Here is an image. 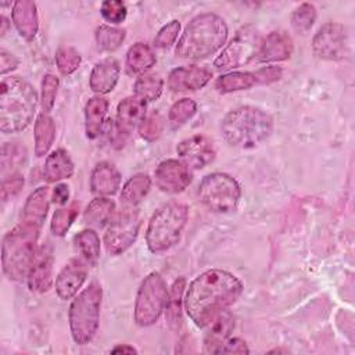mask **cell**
<instances>
[{
	"label": "cell",
	"instance_id": "obj_50",
	"mask_svg": "<svg viewBox=\"0 0 355 355\" xmlns=\"http://www.w3.org/2000/svg\"><path fill=\"white\" fill-rule=\"evenodd\" d=\"M112 354H137V351L130 345H116L111 349Z\"/></svg>",
	"mask_w": 355,
	"mask_h": 355
},
{
	"label": "cell",
	"instance_id": "obj_27",
	"mask_svg": "<svg viewBox=\"0 0 355 355\" xmlns=\"http://www.w3.org/2000/svg\"><path fill=\"white\" fill-rule=\"evenodd\" d=\"M186 291L184 277H179L173 282L171 291L168 293V300L165 304V319L172 330H179L182 326V308Z\"/></svg>",
	"mask_w": 355,
	"mask_h": 355
},
{
	"label": "cell",
	"instance_id": "obj_31",
	"mask_svg": "<svg viewBox=\"0 0 355 355\" xmlns=\"http://www.w3.org/2000/svg\"><path fill=\"white\" fill-rule=\"evenodd\" d=\"M151 178L147 173H136L123 184L121 202L125 207H136L150 191Z\"/></svg>",
	"mask_w": 355,
	"mask_h": 355
},
{
	"label": "cell",
	"instance_id": "obj_32",
	"mask_svg": "<svg viewBox=\"0 0 355 355\" xmlns=\"http://www.w3.org/2000/svg\"><path fill=\"white\" fill-rule=\"evenodd\" d=\"M73 241L83 261L90 266H96L100 259V239L97 233L93 229H85L73 237Z\"/></svg>",
	"mask_w": 355,
	"mask_h": 355
},
{
	"label": "cell",
	"instance_id": "obj_18",
	"mask_svg": "<svg viewBox=\"0 0 355 355\" xmlns=\"http://www.w3.org/2000/svg\"><path fill=\"white\" fill-rule=\"evenodd\" d=\"M28 286L35 293H46L53 284V251L49 245L39 248L26 276Z\"/></svg>",
	"mask_w": 355,
	"mask_h": 355
},
{
	"label": "cell",
	"instance_id": "obj_19",
	"mask_svg": "<svg viewBox=\"0 0 355 355\" xmlns=\"http://www.w3.org/2000/svg\"><path fill=\"white\" fill-rule=\"evenodd\" d=\"M293 40L283 31H273L261 40L257 61L259 62H275L284 61L291 57Z\"/></svg>",
	"mask_w": 355,
	"mask_h": 355
},
{
	"label": "cell",
	"instance_id": "obj_43",
	"mask_svg": "<svg viewBox=\"0 0 355 355\" xmlns=\"http://www.w3.org/2000/svg\"><path fill=\"white\" fill-rule=\"evenodd\" d=\"M100 12L107 22L118 25L122 21H125L128 8H126V4L121 0H107L101 3Z\"/></svg>",
	"mask_w": 355,
	"mask_h": 355
},
{
	"label": "cell",
	"instance_id": "obj_20",
	"mask_svg": "<svg viewBox=\"0 0 355 355\" xmlns=\"http://www.w3.org/2000/svg\"><path fill=\"white\" fill-rule=\"evenodd\" d=\"M121 187V173L116 166L108 161L98 162L90 175V189L100 197L115 194Z\"/></svg>",
	"mask_w": 355,
	"mask_h": 355
},
{
	"label": "cell",
	"instance_id": "obj_9",
	"mask_svg": "<svg viewBox=\"0 0 355 355\" xmlns=\"http://www.w3.org/2000/svg\"><path fill=\"white\" fill-rule=\"evenodd\" d=\"M168 300L166 283L157 272H151L141 282L136 302H135V322L139 326L147 327L158 322Z\"/></svg>",
	"mask_w": 355,
	"mask_h": 355
},
{
	"label": "cell",
	"instance_id": "obj_13",
	"mask_svg": "<svg viewBox=\"0 0 355 355\" xmlns=\"http://www.w3.org/2000/svg\"><path fill=\"white\" fill-rule=\"evenodd\" d=\"M157 187L169 194L182 193L191 183V171L180 159H165L154 172Z\"/></svg>",
	"mask_w": 355,
	"mask_h": 355
},
{
	"label": "cell",
	"instance_id": "obj_37",
	"mask_svg": "<svg viewBox=\"0 0 355 355\" xmlns=\"http://www.w3.org/2000/svg\"><path fill=\"white\" fill-rule=\"evenodd\" d=\"M196 112H197L196 101L193 98L184 97L172 104V107L169 108V112H168V121L171 122V125L173 128H176V126L183 125L189 119H191Z\"/></svg>",
	"mask_w": 355,
	"mask_h": 355
},
{
	"label": "cell",
	"instance_id": "obj_24",
	"mask_svg": "<svg viewBox=\"0 0 355 355\" xmlns=\"http://www.w3.org/2000/svg\"><path fill=\"white\" fill-rule=\"evenodd\" d=\"M49 198L50 191L44 186L37 187L35 191H32L24 205L22 223L40 229L49 211Z\"/></svg>",
	"mask_w": 355,
	"mask_h": 355
},
{
	"label": "cell",
	"instance_id": "obj_40",
	"mask_svg": "<svg viewBox=\"0 0 355 355\" xmlns=\"http://www.w3.org/2000/svg\"><path fill=\"white\" fill-rule=\"evenodd\" d=\"M316 19V10L309 3L300 4L291 14V26L295 32L304 35L306 33Z\"/></svg>",
	"mask_w": 355,
	"mask_h": 355
},
{
	"label": "cell",
	"instance_id": "obj_8",
	"mask_svg": "<svg viewBox=\"0 0 355 355\" xmlns=\"http://www.w3.org/2000/svg\"><path fill=\"white\" fill-rule=\"evenodd\" d=\"M198 197L208 209L227 214L237 208L241 189L239 182L230 175L215 172L202 178L198 184Z\"/></svg>",
	"mask_w": 355,
	"mask_h": 355
},
{
	"label": "cell",
	"instance_id": "obj_14",
	"mask_svg": "<svg viewBox=\"0 0 355 355\" xmlns=\"http://www.w3.org/2000/svg\"><path fill=\"white\" fill-rule=\"evenodd\" d=\"M176 153L180 157V161L194 169L204 168L215 158L214 143L204 135H194L182 140L176 147Z\"/></svg>",
	"mask_w": 355,
	"mask_h": 355
},
{
	"label": "cell",
	"instance_id": "obj_25",
	"mask_svg": "<svg viewBox=\"0 0 355 355\" xmlns=\"http://www.w3.org/2000/svg\"><path fill=\"white\" fill-rule=\"evenodd\" d=\"M73 171L75 166L69 153L64 148H57L47 155L43 168V176L49 183H55L71 178Z\"/></svg>",
	"mask_w": 355,
	"mask_h": 355
},
{
	"label": "cell",
	"instance_id": "obj_30",
	"mask_svg": "<svg viewBox=\"0 0 355 355\" xmlns=\"http://www.w3.org/2000/svg\"><path fill=\"white\" fill-rule=\"evenodd\" d=\"M55 139V125L47 112L37 115L35 122V154L44 157Z\"/></svg>",
	"mask_w": 355,
	"mask_h": 355
},
{
	"label": "cell",
	"instance_id": "obj_49",
	"mask_svg": "<svg viewBox=\"0 0 355 355\" xmlns=\"http://www.w3.org/2000/svg\"><path fill=\"white\" fill-rule=\"evenodd\" d=\"M68 197H69V187L67 184L60 183V184H57L54 187V190H53V201L55 204H60V205L67 204Z\"/></svg>",
	"mask_w": 355,
	"mask_h": 355
},
{
	"label": "cell",
	"instance_id": "obj_47",
	"mask_svg": "<svg viewBox=\"0 0 355 355\" xmlns=\"http://www.w3.org/2000/svg\"><path fill=\"white\" fill-rule=\"evenodd\" d=\"M218 354H250L247 343L239 337L227 338Z\"/></svg>",
	"mask_w": 355,
	"mask_h": 355
},
{
	"label": "cell",
	"instance_id": "obj_28",
	"mask_svg": "<svg viewBox=\"0 0 355 355\" xmlns=\"http://www.w3.org/2000/svg\"><path fill=\"white\" fill-rule=\"evenodd\" d=\"M155 61L157 58L153 49L143 42L135 43L126 53V67L129 72L135 75L147 73V71L154 67Z\"/></svg>",
	"mask_w": 355,
	"mask_h": 355
},
{
	"label": "cell",
	"instance_id": "obj_48",
	"mask_svg": "<svg viewBox=\"0 0 355 355\" xmlns=\"http://www.w3.org/2000/svg\"><path fill=\"white\" fill-rule=\"evenodd\" d=\"M18 64H19V60L15 55H12L4 49L0 50V73L1 75H6L7 72H11L12 69H15Z\"/></svg>",
	"mask_w": 355,
	"mask_h": 355
},
{
	"label": "cell",
	"instance_id": "obj_21",
	"mask_svg": "<svg viewBox=\"0 0 355 355\" xmlns=\"http://www.w3.org/2000/svg\"><path fill=\"white\" fill-rule=\"evenodd\" d=\"M121 73L119 62L112 58L98 61L90 73V89L97 94H107L114 90Z\"/></svg>",
	"mask_w": 355,
	"mask_h": 355
},
{
	"label": "cell",
	"instance_id": "obj_36",
	"mask_svg": "<svg viewBox=\"0 0 355 355\" xmlns=\"http://www.w3.org/2000/svg\"><path fill=\"white\" fill-rule=\"evenodd\" d=\"M25 159L26 151L22 146L18 143H4L1 148V173L6 175L7 171H10V175L17 172L15 168L24 164Z\"/></svg>",
	"mask_w": 355,
	"mask_h": 355
},
{
	"label": "cell",
	"instance_id": "obj_33",
	"mask_svg": "<svg viewBox=\"0 0 355 355\" xmlns=\"http://www.w3.org/2000/svg\"><path fill=\"white\" fill-rule=\"evenodd\" d=\"M164 90V79L159 73L147 72L140 75L133 85L135 96L147 101H155Z\"/></svg>",
	"mask_w": 355,
	"mask_h": 355
},
{
	"label": "cell",
	"instance_id": "obj_29",
	"mask_svg": "<svg viewBox=\"0 0 355 355\" xmlns=\"http://www.w3.org/2000/svg\"><path fill=\"white\" fill-rule=\"evenodd\" d=\"M115 215V202L107 197H96L89 202L83 212V219L87 225L101 229L111 222Z\"/></svg>",
	"mask_w": 355,
	"mask_h": 355
},
{
	"label": "cell",
	"instance_id": "obj_22",
	"mask_svg": "<svg viewBox=\"0 0 355 355\" xmlns=\"http://www.w3.org/2000/svg\"><path fill=\"white\" fill-rule=\"evenodd\" d=\"M146 101L130 96L123 98L116 107V128L122 133H129L135 128H139L146 116Z\"/></svg>",
	"mask_w": 355,
	"mask_h": 355
},
{
	"label": "cell",
	"instance_id": "obj_26",
	"mask_svg": "<svg viewBox=\"0 0 355 355\" xmlns=\"http://www.w3.org/2000/svg\"><path fill=\"white\" fill-rule=\"evenodd\" d=\"M108 112V101L101 97L96 96L89 98L85 105V130L89 139H96L100 136L105 116Z\"/></svg>",
	"mask_w": 355,
	"mask_h": 355
},
{
	"label": "cell",
	"instance_id": "obj_17",
	"mask_svg": "<svg viewBox=\"0 0 355 355\" xmlns=\"http://www.w3.org/2000/svg\"><path fill=\"white\" fill-rule=\"evenodd\" d=\"M202 329H205L204 352L218 354L234 329V318L229 311L223 309L215 315Z\"/></svg>",
	"mask_w": 355,
	"mask_h": 355
},
{
	"label": "cell",
	"instance_id": "obj_5",
	"mask_svg": "<svg viewBox=\"0 0 355 355\" xmlns=\"http://www.w3.org/2000/svg\"><path fill=\"white\" fill-rule=\"evenodd\" d=\"M39 232L40 229L21 223L3 237L1 266L10 280L21 282L26 279L39 251Z\"/></svg>",
	"mask_w": 355,
	"mask_h": 355
},
{
	"label": "cell",
	"instance_id": "obj_34",
	"mask_svg": "<svg viewBox=\"0 0 355 355\" xmlns=\"http://www.w3.org/2000/svg\"><path fill=\"white\" fill-rule=\"evenodd\" d=\"M254 85H257L254 72H229L219 76L215 82V87L219 93L247 90Z\"/></svg>",
	"mask_w": 355,
	"mask_h": 355
},
{
	"label": "cell",
	"instance_id": "obj_10",
	"mask_svg": "<svg viewBox=\"0 0 355 355\" xmlns=\"http://www.w3.org/2000/svg\"><path fill=\"white\" fill-rule=\"evenodd\" d=\"M261 40L258 31L252 25L243 26L216 57L214 65L218 69L226 71L248 64L257 57Z\"/></svg>",
	"mask_w": 355,
	"mask_h": 355
},
{
	"label": "cell",
	"instance_id": "obj_44",
	"mask_svg": "<svg viewBox=\"0 0 355 355\" xmlns=\"http://www.w3.org/2000/svg\"><path fill=\"white\" fill-rule=\"evenodd\" d=\"M179 31H180V22L178 19L169 21L166 25H164L158 31L157 36L154 37V46L159 47V49L169 47L176 40Z\"/></svg>",
	"mask_w": 355,
	"mask_h": 355
},
{
	"label": "cell",
	"instance_id": "obj_35",
	"mask_svg": "<svg viewBox=\"0 0 355 355\" xmlns=\"http://www.w3.org/2000/svg\"><path fill=\"white\" fill-rule=\"evenodd\" d=\"M96 42L97 46L101 50L105 51H114L116 50L125 40L126 31L118 26H111V25H100L96 29Z\"/></svg>",
	"mask_w": 355,
	"mask_h": 355
},
{
	"label": "cell",
	"instance_id": "obj_42",
	"mask_svg": "<svg viewBox=\"0 0 355 355\" xmlns=\"http://www.w3.org/2000/svg\"><path fill=\"white\" fill-rule=\"evenodd\" d=\"M58 78L47 73L43 76L42 80V96H40V105L43 112H49L51 111V108L54 107V101H55V96L58 92Z\"/></svg>",
	"mask_w": 355,
	"mask_h": 355
},
{
	"label": "cell",
	"instance_id": "obj_7",
	"mask_svg": "<svg viewBox=\"0 0 355 355\" xmlns=\"http://www.w3.org/2000/svg\"><path fill=\"white\" fill-rule=\"evenodd\" d=\"M103 290L100 283L92 282L82 290L69 306V329L73 341L79 345L89 344L98 329Z\"/></svg>",
	"mask_w": 355,
	"mask_h": 355
},
{
	"label": "cell",
	"instance_id": "obj_39",
	"mask_svg": "<svg viewBox=\"0 0 355 355\" xmlns=\"http://www.w3.org/2000/svg\"><path fill=\"white\" fill-rule=\"evenodd\" d=\"M82 57L72 46H62L55 51V64L61 75L68 76L73 73L80 65Z\"/></svg>",
	"mask_w": 355,
	"mask_h": 355
},
{
	"label": "cell",
	"instance_id": "obj_38",
	"mask_svg": "<svg viewBox=\"0 0 355 355\" xmlns=\"http://www.w3.org/2000/svg\"><path fill=\"white\" fill-rule=\"evenodd\" d=\"M78 212H79L78 204H71L69 207L57 209L54 212V215L51 218V223H50V229H51L53 234L58 236V237L64 236L69 230L75 218L78 216Z\"/></svg>",
	"mask_w": 355,
	"mask_h": 355
},
{
	"label": "cell",
	"instance_id": "obj_15",
	"mask_svg": "<svg viewBox=\"0 0 355 355\" xmlns=\"http://www.w3.org/2000/svg\"><path fill=\"white\" fill-rule=\"evenodd\" d=\"M212 78V72L200 65L175 68L168 76V87L172 92H194L202 89Z\"/></svg>",
	"mask_w": 355,
	"mask_h": 355
},
{
	"label": "cell",
	"instance_id": "obj_45",
	"mask_svg": "<svg viewBox=\"0 0 355 355\" xmlns=\"http://www.w3.org/2000/svg\"><path fill=\"white\" fill-rule=\"evenodd\" d=\"M24 186V176L19 172H14L8 176L3 178L1 182V200L7 201L15 194L19 193V190Z\"/></svg>",
	"mask_w": 355,
	"mask_h": 355
},
{
	"label": "cell",
	"instance_id": "obj_41",
	"mask_svg": "<svg viewBox=\"0 0 355 355\" xmlns=\"http://www.w3.org/2000/svg\"><path fill=\"white\" fill-rule=\"evenodd\" d=\"M162 130H164V119L161 118L159 114H155V112L146 115L141 123L139 125V133L147 141L157 140L161 136Z\"/></svg>",
	"mask_w": 355,
	"mask_h": 355
},
{
	"label": "cell",
	"instance_id": "obj_6",
	"mask_svg": "<svg viewBox=\"0 0 355 355\" xmlns=\"http://www.w3.org/2000/svg\"><path fill=\"white\" fill-rule=\"evenodd\" d=\"M187 216V205L178 201L168 202L158 208L151 216L146 232L148 250L151 252H164L173 247L183 233Z\"/></svg>",
	"mask_w": 355,
	"mask_h": 355
},
{
	"label": "cell",
	"instance_id": "obj_16",
	"mask_svg": "<svg viewBox=\"0 0 355 355\" xmlns=\"http://www.w3.org/2000/svg\"><path fill=\"white\" fill-rule=\"evenodd\" d=\"M86 265L85 261L72 259L61 269L54 283L55 291L61 300H71L78 294L87 276Z\"/></svg>",
	"mask_w": 355,
	"mask_h": 355
},
{
	"label": "cell",
	"instance_id": "obj_2",
	"mask_svg": "<svg viewBox=\"0 0 355 355\" xmlns=\"http://www.w3.org/2000/svg\"><path fill=\"white\" fill-rule=\"evenodd\" d=\"M227 32L225 19L218 14H200L184 28L175 47V54L187 60L205 58L225 44Z\"/></svg>",
	"mask_w": 355,
	"mask_h": 355
},
{
	"label": "cell",
	"instance_id": "obj_3",
	"mask_svg": "<svg viewBox=\"0 0 355 355\" xmlns=\"http://www.w3.org/2000/svg\"><path fill=\"white\" fill-rule=\"evenodd\" d=\"M37 93L18 76L3 78L0 85V130L17 133L31 122L37 105Z\"/></svg>",
	"mask_w": 355,
	"mask_h": 355
},
{
	"label": "cell",
	"instance_id": "obj_46",
	"mask_svg": "<svg viewBox=\"0 0 355 355\" xmlns=\"http://www.w3.org/2000/svg\"><path fill=\"white\" fill-rule=\"evenodd\" d=\"M257 83H272L276 82L282 78V68L275 67V65H269V67H263L261 69H258L257 72H254Z\"/></svg>",
	"mask_w": 355,
	"mask_h": 355
},
{
	"label": "cell",
	"instance_id": "obj_23",
	"mask_svg": "<svg viewBox=\"0 0 355 355\" xmlns=\"http://www.w3.org/2000/svg\"><path fill=\"white\" fill-rule=\"evenodd\" d=\"M12 22L25 40H32L39 29L36 4L31 0H19L12 4Z\"/></svg>",
	"mask_w": 355,
	"mask_h": 355
},
{
	"label": "cell",
	"instance_id": "obj_12",
	"mask_svg": "<svg viewBox=\"0 0 355 355\" xmlns=\"http://www.w3.org/2000/svg\"><path fill=\"white\" fill-rule=\"evenodd\" d=\"M312 51L318 58L336 61L348 54V33L343 24L326 22L312 39Z\"/></svg>",
	"mask_w": 355,
	"mask_h": 355
},
{
	"label": "cell",
	"instance_id": "obj_4",
	"mask_svg": "<svg viewBox=\"0 0 355 355\" xmlns=\"http://www.w3.org/2000/svg\"><path fill=\"white\" fill-rule=\"evenodd\" d=\"M273 129L272 116L255 107L244 105L232 110L220 123L222 137L237 148H251L266 140Z\"/></svg>",
	"mask_w": 355,
	"mask_h": 355
},
{
	"label": "cell",
	"instance_id": "obj_51",
	"mask_svg": "<svg viewBox=\"0 0 355 355\" xmlns=\"http://www.w3.org/2000/svg\"><path fill=\"white\" fill-rule=\"evenodd\" d=\"M0 25H1V29H0V36H4V35L7 33V29H8V26H10V22H8V19H7L4 15H1V17H0Z\"/></svg>",
	"mask_w": 355,
	"mask_h": 355
},
{
	"label": "cell",
	"instance_id": "obj_11",
	"mask_svg": "<svg viewBox=\"0 0 355 355\" xmlns=\"http://www.w3.org/2000/svg\"><path fill=\"white\" fill-rule=\"evenodd\" d=\"M140 218L136 207H125L116 212L104 234V244L111 255L125 252L137 239Z\"/></svg>",
	"mask_w": 355,
	"mask_h": 355
},
{
	"label": "cell",
	"instance_id": "obj_1",
	"mask_svg": "<svg viewBox=\"0 0 355 355\" xmlns=\"http://www.w3.org/2000/svg\"><path fill=\"white\" fill-rule=\"evenodd\" d=\"M243 283L233 273L209 269L186 288L183 308L196 326L204 327L215 315L233 305L243 293Z\"/></svg>",
	"mask_w": 355,
	"mask_h": 355
}]
</instances>
